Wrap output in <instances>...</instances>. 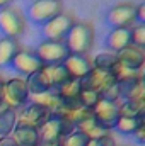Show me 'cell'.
Wrapping results in <instances>:
<instances>
[{
    "label": "cell",
    "instance_id": "1",
    "mask_svg": "<svg viewBox=\"0 0 145 146\" xmlns=\"http://www.w3.org/2000/svg\"><path fill=\"white\" fill-rule=\"evenodd\" d=\"M65 46L68 48L70 54L87 56L94 44V27L87 22H75L68 34L63 39Z\"/></svg>",
    "mask_w": 145,
    "mask_h": 146
},
{
    "label": "cell",
    "instance_id": "2",
    "mask_svg": "<svg viewBox=\"0 0 145 146\" xmlns=\"http://www.w3.org/2000/svg\"><path fill=\"white\" fill-rule=\"evenodd\" d=\"M29 92L26 80L22 76H14L3 82V92H2V102L12 110L22 109L26 104H29Z\"/></svg>",
    "mask_w": 145,
    "mask_h": 146
},
{
    "label": "cell",
    "instance_id": "3",
    "mask_svg": "<svg viewBox=\"0 0 145 146\" xmlns=\"http://www.w3.org/2000/svg\"><path fill=\"white\" fill-rule=\"evenodd\" d=\"M58 14H62V0H33L26 9L24 17L43 27Z\"/></svg>",
    "mask_w": 145,
    "mask_h": 146
},
{
    "label": "cell",
    "instance_id": "4",
    "mask_svg": "<svg viewBox=\"0 0 145 146\" xmlns=\"http://www.w3.org/2000/svg\"><path fill=\"white\" fill-rule=\"evenodd\" d=\"M26 31V17L15 7H5L0 10V34L2 37L17 39Z\"/></svg>",
    "mask_w": 145,
    "mask_h": 146
},
{
    "label": "cell",
    "instance_id": "5",
    "mask_svg": "<svg viewBox=\"0 0 145 146\" xmlns=\"http://www.w3.org/2000/svg\"><path fill=\"white\" fill-rule=\"evenodd\" d=\"M34 53L39 58V61L43 63V66L63 63L70 54V51L63 41H50V39H41Z\"/></svg>",
    "mask_w": 145,
    "mask_h": 146
},
{
    "label": "cell",
    "instance_id": "6",
    "mask_svg": "<svg viewBox=\"0 0 145 146\" xmlns=\"http://www.w3.org/2000/svg\"><path fill=\"white\" fill-rule=\"evenodd\" d=\"M75 126H72L67 119L60 117V115H51L39 129V141L41 143H60L62 138H65L67 134H70Z\"/></svg>",
    "mask_w": 145,
    "mask_h": 146
},
{
    "label": "cell",
    "instance_id": "7",
    "mask_svg": "<svg viewBox=\"0 0 145 146\" xmlns=\"http://www.w3.org/2000/svg\"><path fill=\"white\" fill-rule=\"evenodd\" d=\"M135 14H137V5L135 3H118L114 7H111L106 14V24H108L111 29H116V27H133L137 24V19H135Z\"/></svg>",
    "mask_w": 145,
    "mask_h": 146
},
{
    "label": "cell",
    "instance_id": "8",
    "mask_svg": "<svg viewBox=\"0 0 145 146\" xmlns=\"http://www.w3.org/2000/svg\"><path fill=\"white\" fill-rule=\"evenodd\" d=\"M77 21L73 19L70 14H58L55 15L51 21H48L43 27H41V34L43 39H50V41H63L65 36L68 34V31L72 29V26Z\"/></svg>",
    "mask_w": 145,
    "mask_h": 146
},
{
    "label": "cell",
    "instance_id": "9",
    "mask_svg": "<svg viewBox=\"0 0 145 146\" xmlns=\"http://www.w3.org/2000/svg\"><path fill=\"white\" fill-rule=\"evenodd\" d=\"M113 85H116L114 72L97 70V68H92L91 72L80 80L82 90H94L97 94H103L104 90H108L109 87H113Z\"/></svg>",
    "mask_w": 145,
    "mask_h": 146
},
{
    "label": "cell",
    "instance_id": "10",
    "mask_svg": "<svg viewBox=\"0 0 145 146\" xmlns=\"http://www.w3.org/2000/svg\"><path fill=\"white\" fill-rule=\"evenodd\" d=\"M50 117H51L50 110L38 104H33V102L26 104L22 109L17 110V124L34 127V129H39Z\"/></svg>",
    "mask_w": 145,
    "mask_h": 146
},
{
    "label": "cell",
    "instance_id": "11",
    "mask_svg": "<svg viewBox=\"0 0 145 146\" xmlns=\"http://www.w3.org/2000/svg\"><path fill=\"white\" fill-rule=\"evenodd\" d=\"M92 117L106 131L114 129V126H116V122L119 119V106H118V102H111V100L101 99L97 102V106L92 109Z\"/></svg>",
    "mask_w": 145,
    "mask_h": 146
},
{
    "label": "cell",
    "instance_id": "12",
    "mask_svg": "<svg viewBox=\"0 0 145 146\" xmlns=\"http://www.w3.org/2000/svg\"><path fill=\"white\" fill-rule=\"evenodd\" d=\"M9 68H12L15 73H19L22 78H26L31 73L39 72L43 68V63L39 61V58L36 56L34 51H31V49H21L14 56V60H12V63H10Z\"/></svg>",
    "mask_w": 145,
    "mask_h": 146
},
{
    "label": "cell",
    "instance_id": "13",
    "mask_svg": "<svg viewBox=\"0 0 145 146\" xmlns=\"http://www.w3.org/2000/svg\"><path fill=\"white\" fill-rule=\"evenodd\" d=\"M116 54V61L121 68H126V70H132V72H142L145 63V51L140 48H135V46H128Z\"/></svg>",
    "mask_w": 145,
    "mask_h": 146
},
{
    "label": "cell",
    "instance_id": "14",
    "mask_svg": "<svg viewBox=\"0 0 145 146\" xmlns=\"http://www.w3.org/2000/svg\"><path fill=\"white\" fill-rule=\"evenodd\" d=\"M63 66L67 68L70 78H75V80H82L92 70L91 60L87 56H82V54H68V58L63 61Z\"/></svg>",
    "mask_w": 145,
    "mask_h": 146
},
{
    "label": "cell",
    "instance_id": "15",
    "mask_svg": "<svg viewBox=\"0 0 145 146\" xmlns=\"http://www.w3.org/2000/svg\"><path fill=\"white\" fill-rule=\"evenodd\" d=\"M128 46H132V31L128 27L111 29V33L106 36V48L111 53H118Z\"/></svg>",
    "mask_w": 145,
    "mask_h": 146
},
{
    "label": "cell",
    "instance_id": "16",
    "mask_svg": "<svg viewBox=\"0 0 145 146\" xmlns=\"http://www.w3.org/2000/svg\"><path fill=\"white\" fill-rule=\"evenodd\" d=\"M14 141L17 143V146H39V133L34 127H28L22 124H15L12 134Z\"/></svg>",
    "mask_w": 145,
    "mask_h": 146
},
{
    "label": "cell",
    "instance_id": "17",
    "mask_svg": "<svg viewBox=\"0 0 145 146\" xmlns=\"http://www.w3.org/2000/svg\"><path fill=\"white\" fill-rule=\"evenodd\" d=\"M24 80H26L28 92H29V95H31V97H33V95L46 94V92H50V90H51V85H50V82H48L46 75L43 73V68H41L39 72L31 73V75H29V76H26Z\"/></svg>",
    "mask_w": 145,
    "mask_h": 146
},
{
    "label": "cell",
    "instance_id": "18",
    "mask_svg": "<svg viewBox=\"0 0 145 146\" xmlns=\"http://www.w3.org/2000/svg\"><path fill=\"white\" fill-rule=\"evenodd\" d=\"M21 51L19 41L12 37H0V68L10 66L14 56Z\"/></svg>",
    "mask_w": 145,
    "mask_h": 146
},
{
    "label": "cell",
    "instance_id": "19",
    "mask_svg": "<svg viewBox=\"0 0 145 146\" xmlns=\"http://www.w3.org/2000/svg\"><path fill=\"white\" fill-rule=\"evenodd\" d=\"M43 73L46 75L51 90H56L60 85H63L67 80H70V75L67 72V68L63 66V63L58 65H50V66H43Z\"/></svg>",
    "mask_w": 145,
    "mask_h": 146
},
{
    "label": "cell",
    "instance_id": "20",
    "mask_svg": "<svg viewBox=\"0 0 145 146\" xmlns=\"http://www.w3.org/2000/svg\"><path fill=\"white\" fill-rule=\"evenodd\" d=\"M119 117H140L145 119V100H121Z\"/></svg>",
    "mask_w": 145,
    "mask_h": 146
},
{
    "label": "cell",
    "instance_id": "21",
    "mask_svg": "<svg viewBox=\"0 0 145 146\" xmlns=\"http://www.w3.org/2000/svg\"><path fill=\"white\" fill-rule=\"evenodd\" d=\"M29 100L33 104H38V106L48 109L51 115H56L58 110H60V100H58L55 90H50V92L41 94V95H33V97H29Z\"/></svg>",
    "mask_w": 145,
    "mask_h": 146
},
{
    "label": "cell",
    "instance_id": "22",
    "mask_svg": "<svg viewBox=\"0 0 145 146\" xmlns=\"http://www.w3.org/2000/svg\"><path fill=\"white\" fill-rule=\"evenodd\" d=\"M75 129H79V131H82L89 139H99V138H103V136H108L109 131H106L103 126H99L97 124V121L91 115L89 119H85L82 124H79Z\"/></svg>",
    "mask_w": 145,
    "mask_h": 146
},
{
    "label": "cell",
    "instance_id": "23",
    "mask_svg": "<svg viewBox=\"0 0 145 146\" xmlns=\"http://www.w3.org/2000/svg\"><path fill=\"white\" fill-rule=\"evenodd\" d=\"M92 68H97V70H106V72H113L114 66L118 65L116 61V54L111 53V51H103V53H97L92 61H91Z\"/></svg>",
    "mask_w": 145,
    "mask_h": 146
},
{
    "label": "cell",
    "instance_id": "24",
    "mask_svg": "<svg viewBox=\"0 0 145 146\" xmlns=\"http://www.w3.org/2000/svg\"><path fill=\"white\" fill-rule=\"evenodd\" d=\"M145 124V119H140V117H119L114 129L125 136H132L140 126Z\"/></svg>",
    "mask_w": 145,
    "mask_h": 146
},
{
    "label": "cell",
    "instance_id": "25",
    "mask_svg": "<svg viewBox=\"0 0 145 146\" xmlns=\"http://www.w3.org/2000/svg\"><path fill=\"white\" fill-rule=\"evenodd\" d=\"M17 124V110L7 109L0 114V138L10 136Z\"/></svg>",
    "mask_w": 145,
    "mask_h": 146
},
{
    "label": "cell",
    "instance_id": "26",
    "mask_svg": "<svg viewBox=\"0 0 145 146\" xmlns=\"http://www.w3.org/2000/svg\"><path fill=\"white\" fill-rule=\"evenodd\" d=\"M89 143V138L79 131V129H73L70 134H67L65 138H62V141L58 143L60 146H87Z\"/></svg>",
    "mask_w": 145,
    "mask_h": 146
},
{
    "label": "cell",
    "instance_id": "27",
    "mask_svg": "<svg viewBox=\"0 0 145 146\" xmlns=\"http://www.w3.org/2000/svg\"><path fill=\"white\" fill-rule=\"evenodd\" d=\"M99 100H101V94H97V92H94V90H82L80 95H79L80 106L85 107V109H89V110L94 109Z\"/></svg>",
    "mask_w": 145,
    "mask_h": 146
},
{
    "label": "cell",
    "instance_id": "28",
    "mask_svg": "<svg viewBox=\"0 0 145 146\" xmlns=\"http://www.w3.org/2000/svg\"><path fill=\"white\" fill-rule=\"evenodd\" d=\"M132 31V46L135 48H145V24H135L133 27H130Z\"/></svg>",
    "mask_w": 145,
    "mask_h": 146
},
{
    "label": "cell",
    "instance_id": "29",
    "mask_svg": "<svg viewBox=\"0 0 145 146\" xmlns=\"http://www.w3.org/2000/svg\"><path fill=\"white\" fill-rule=\"evenodd\" d=\"M87 146H116V141L111 134H108V136H103L99 139H89Z\"/></svg>",
    "mask_w": 145,
    "mask_h": 146
},
{
    "label": "cell",
    "instance_id": "30",
    "mask_svg": "<svg viewBox=\"0 0 145 146\" xmlns=\"http://www.w3.org/2000/svg\"><path fill=\"white\" fill-rule=\"evenodd\" d=\"M132 138H133L138 145H145V124L144 126H140V127L132 134Z\"/></svg>",
    "mask_w": 145,
    "mask_h": 146
},
{
    "label": "cell",
    "instance_id": "31",
    "mask_svg": "<svg viewBox=\"0 0 145 146\" xmlns=\"http://www.w3.org/2000/svg\"><path fill=\"white\" fill-rule=\"evenodd\" d=\"M135 19H137V24H145V3H138L137 5Z\"/></svg>",
    "mask_w": 145,
    "mask_h": 146
},
{
    "label": "cell",
    "instance_id": "32",
    "mask_svg": "<svg viewBox=\"0 0 145 146\" xmlns=\"http://www.w3.org/2000/svg\"><path fill=\"white\" fill-rule=\"evenodd\" d=\"M0 146H17V143L14 141L12 136H5V138H0Z\"/></svg>",
    "mask_w": 145,
    "mask_h": 146
},
{
    "label": "cell",
    "instance_id": "33",
    "mask_svg": "<svg viewBox=\"0 0 145 146\" xmlns=\"http://www.w3.org/2000/svg\"><path fill=\"white\" fill-rule=\"evenodd\" d=\"M12 2H14V0H0V10H2V9H5V7H10V5H12Z\"/></svg>",
    "mask_w": 145,
    "mask_h": 146
},
{
    "label": "cell",
    "instance_id": "34",
    "mask_svg": "<svg viewBox=\"0 0 145 146\" xmlns=\"http://www.w3.org/2000/svg\"><path fill=\"white\" fill-rule=\"evenodd\" d=\"M7 109H9V107H7V106H5L3 102H0V114H2V112H5Z\"/></svg>",
    "mask_w": 145,
    "mask_h": 146
},
{
    "label": "cell",
    "instance_id": "35",
    "mask_svg": "<svg viewBox=\"0 0 145 146\" xmlns=\"http://www.w3.org/2000/svg\"><path fill=\"white\" fill-rule=\"evenodd\" d=\"M39 146H60L58 143H39Z\"/></svg>",
    "mask_w": 145,
    "mask_h": 146
},
{
    "label": "cell",
    "instance_id": "36",
    "mask_svg": "<svg viewBox=\"0 0 145 146\" xmlns=\"http://www.w3.org/2000/svg\"><path fill=\"white\" fill-rule=\"evenodd\" d=\"M2 92H3V80L0 78V102H2Z\"/></svg>",
    "mask_w": 145,
    "mask_h": 146
},
{
    "label": "cell",
    "instance_id": "37",
    "mask_svg": "<svg viewBox=\"0 0 145 146\" xmlns=\"http://www.w3.org/2000/svg\"><path fill=\"white\" fill-rule=\"evenodd\" d=\"M116 146H118V145H116ZM121 146H128V145H121Z\"/></svg>",
    "mask_w": 145,
    "mask_h": 146
}]
</instances>
